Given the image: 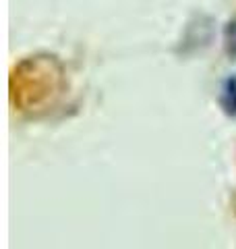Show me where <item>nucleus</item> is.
<instances>
[{
  "label": "nucleus",
  "mask_w": 236,
  "mask_h": 249,
  "mask_svg": "<svg viewBox=\"0 0 236 249\" xmlns=\"http://www.w3.org/2000/svg\"><path fill=\"white\" fill-rule=\"evenodd\" d=\"M222 104H224L228 114H236V79H230L226 83Z\"/></svg>",
  "instance_id": "obj_1"
}]
</instances>
